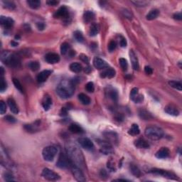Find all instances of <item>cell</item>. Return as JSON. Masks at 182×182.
<instances>
[{"label":"cell","instance_id":"1","mask_svg":"<svg viewBox=\"0 0 182 182\" xmlns=\"http://www.w3.org/2000/svg\"><path fill=\"white\" fill-rule=\"evenodd\" d=\"M67 155L71 160L73 164H76L77 167L82 166L83 164L84 159L80 149L76 144L69 142L66 144Z\"/></svg>","mask_w":182,"mask_h":182},{"label":"cell","instance_id":"2","mask_svg":"<svg viewBox=\"0 0 182 182\" xmlns=\"http://www.w3.org/2000/svg\"><path fill=\"white\" fill-rule=\"evenodd\" d=\"M75 87L73 81L63 80L56 88V92L60 98L67 99L70 98L74 93Z\"/></svg>","mask_w":182,"mask_h":182},{"label":"cell","instance_id":"3","mask_svg":"<svg viewBox=\"0 0 182 182\" xmlns=\"http://www.w3.org/2000/svg\"><path fill=\"white\" fill-rule=\"evenodd\" d=\"M1 60L4 63L10 67L17 68L20 65L19 58L14 53H12L9 51H4L1 53Z\"/></svg>","mask_w":182,"mask_h":182},{"label":"cell","instance_id":"4","mask_svg":"<svg viewBox=\"0 0 182 182\" xmlns=\"http://www.w3.org/2000/svg\"><path fill=\"white\" fill-rule=\"evenodd\" d=\"M144 134L152 140H159L163 137L164 133L163 130L159 127L150 126L144 130Z\"/></svg>","mask_w":182,"mask_h":182},{"label":"cell","instance_id":"5","mask_svg":"<svg viewBox=\"0 0 182 182\" xmlns=\"http://www.w3.org/2000/svg\"><path fill=\"white\" fill-rule=\"evenodd\" d=\"M58 150L54 146H47L43 150L42 156L44 160L47 161H52L57 154Z\"/></svg>","mask_w":182,"mask_h":182},{"label":"cell","instance_id":"6","mask_svg":"<svg viewBox=\"0 0 182 182\" xmlns=\"http://www.w3.org/2000/svg\"><path fill=\"white\" fill-rule=\"evenodd\" d=\"M73 164L72 163L71 160L68 157V155L65 154L63 153H61L59 156L57 162H56V166L61 169H68L71 168Z\"/></svg>","mask_w":182,"mask_h":182},{"label":"cell","instance_id":"7","mask_svg":"<svg viewBox=\"0 0 182 182\" xmlns=\"http://www.w3.org/2000/svg\"><path fill=\"white\" fill-rule=\"evenodd\" d=\"M41 176L48 181H57V180L60 179V176L48 168H45L43 169Z\"/></svg>","mask_w":182,"mask_h":182},{"label":"cell","instance_id":"8","mask_svg":"<svg viewBox=\"0 0 182 182\" xmlns=\"http://www.w3.org/2000/svg\"><path fill=\"white\" fill-rule=\"evenodd\" d=\"M98 144L100 145V152L101 153L108 155L114 152L112 144L108 141H99Z\"/></svg>","mask_w":182,"mask_h":182},{"label":"cell","instance_id":"9","mask_svg":"<svg viewBox=\"0 0 182 182\" xmlns=\"http://www.w3.org/2000/svg\"><path fill=\"white\" fill-rule=\"evenodd\" d=\"M150 173L154 174H157L162 176L163 177L169 179H176V176L172 172H168V171L164 170V169H152L150 171Z\"/></svg>","mask_w":182,"mask_h":182},{"label":"cell","instance_id":"10","mask_svg":"<svg viewBox=\"0 0 182 182\" xmlns=\"http://www.w3.org/2000/svg\"><path fill=\"white\" fill-rule=\"evenodd\" d=\"M71 171L73 176L75 177V179L77 181L80 182H84L86 181L84 174L83 173V172L81 170L79 167H77L76 165H73L71 167Z\"/></svg>","mask_w":182,"mask_h":182},{"label":"cell","instance_id":"11","mask_svg":"<svg viewBox=\"0 0 182 182\" xmlns=\"http://www.w3.org/2000/svg\"><path fill=\"white\" fill-rule=\"evenodd\" d=\"M78 142L83 148L86 150H92L94 148V144L89 138L81 137L78 139Z\"/></svg>","mask_w":182,"mask_h":182},{"label":"cell","instance_id":"12","mask_svg":"<svg viewBox=\"0 0 182 182\" xmlns=\"http://www.w3.org/2000/svg\"><path fill=\"white\" fill-rule=\"evenodd\" d=\"M69 16L68 9L65 6H63L59 8L53 14V17L56 19H66Z\"/></svg>","mask_w":182,"mask_h":182},{"label":"cell","instance_id":"13","mask_svg":"<svg viewBox=\"0 0 182 182\" xmlns=\"http://www.w3.org/2000/svg\"><path fill=\"white\" fill-rule=\"evenodd\" d=\"M105 95L106 97H108V98L112 100V101L117 102V99H118V94H117V90L113 88L111 86L107 88L105 90Z\"/></svg>","mask_w":182,"mask_h":182},{"label":"cell","instance_id":"14","mask_svg":"<svg viewBox=\"0 0 182 182\" xmlns=\"http://www.w3.org/2000/svg\"><path fill=\"white\" fill-rule=\"evenodd\" d=\"M0 23L5 29H10L14 23V21L12 18L9 17H4L1 16L0 17Z\"/></svg>","mask_w":182,"mask_h":182},{"label":"cell","instance_id":"15","mask_svg":"<svg viewBox=\"0 0 182 182\" xmlns=\"http://www.w3.org/2000/svg\"><path fill=\"white\" fill-rule=\"evenodd\" d=\"M45 60L48 63L55 64L60 61V56L57 53H49L45 56Z\"/></svg>","mask_w":182,"mask_h":182},{"label":"cell","instance_id":"16","mask_svg":"<svg viewBox=\"0 0 182 182\" xmlns=\"http://www.w3.org/2000/svg\"><path fill=\"white\" fill-rule=\"evenodd\" d=\"M103 135L106 138L107 141L109 142L110 143L117 144V142H118V136L114 132H103Z\"/></svg>","mask_w":182,"mask_h":182},{"label":"cell","instance_id":"17","mask_svg":"<svg viewBox=\"0 0 182 182\" xmlns=\"http://www.w3.org/2000/svg\"><path fill=\"white\" fill-rule=\"evenodd\" d=\"M93 65L95 68L99 69V70H100V69H105L109 67L108 63L105 61H104L103 59H100L99 57L94 58Z\"/></svg>","mask_w":182,"mask_h":182},{"label":"cell","instance_id":"18","mask_svg":"<svg viewBox=\"0 0 182 182\" xmlns=\"http://www.w3.org/2000/svg\"><path fill=\"white\" fill-rule=\"evenodd\" d=\"M169 154H170V152L167 147H162L159 151L156 152L155 156L158 159H167L169 157Z\"/></svg>","mask_w":182,"mask_h":182},{"label":"cell","instance_id":"19","mask_svg":"<svg viewBox=\"0 0 182 182\" xmlns=\"http://www.w3.org/2000/svg\"><path fill=\"white\" fill-rule=\"evenodd\" d=\"M130 57L133 69L135 70H139V62H138V59L137 57H136V55L135 54V53H134V51H132V50H130Z\"/></svg>","mask_w":182,"mask_h":182},{"label":"cell","instance_id":"20","mask_svg":"<svg viewBox=\"0 0 182 182\" xmlns=\"http://www.w3.org/2000/svg\"><path fill=\"white\" fill-rule=\"evenodd\" d=\"M51 74V70H44L41 72L37 76V81L39 83H43L48 79V77Z\"/></svg>","mask_w":182,"mask_h":182},{"label":"cell","instance_id":"21","mask_svg":"<svg viewBox=\"0 0 182 182\" xmlns=\"http://www.w3.org/2000/svg\"><path fill=\"white\" fill-rule=\"evenodd\" d=\"M115 70L112 68H106L101 73H100V77L101 78H112L115 76Z\"/></svg>","mask_w":182,"mask_h":182},{"label":"cell","instance_id":"22","mask_svg":"<svg viewBox=\"0 0 182 182\" xmlns=\"http://www.w3.org/2000/svg\"><path fill=\"white\" fill-rule=\"evenodd\" d=\"M134 145L139 149H148L150 147V144L144 139L139 138L134 142Z\"/></svg>","mask_w":182,"mask_h":182},{"label":"cell","instance_id":"23","mask_svg":"<svg viewBox=\"0 0 182 182\" xmlns=\"http://www.w3.org/2000/svg\"><path fill=\"white\" fill-rule=\"evenodd\" d=\"M7 103L8 105H9V108H10V110L12 111V113L14 114H18L19 113V108L17 107V104H16L15 100L13 98H9L7 100Z\"/></svg>","mask_w":182,"mask_h":182},{"label":"cell","instance_id":"24","mask_svg":"<svg viewBox=\"0 0 182 182\" xmlns=\"http://www.w3.org/2000/svg\"><path fill=\"white\" fill-rule=\"evenodd\" d=\"M42 106H43L44 110L47 111L50 109L51 105H52V100L48 95H46L42 100Z\"/></svg>","mask_w":182,"mask_h":182},{"label":"cell","instance_id":"25","mask_svg":"<svg viewBox=\"0 0 182 182\" xmlns=\"http://www.w3.org/2000/svg\"><path fill=\"white\" fill-rule=\"evenodd\" d=\"M69 131L71 132L74 133V134H82L84 132L83 130L79 125H76V124H71L70 126L68 127Z\"/></svg>","mask_w":182,"mask_h":182},{"label":"cell","instance_id":"26","mask_svg":"<svg viewBox=\"0 0 182 182\" xmlns=\"http://www.w3.org/2000/svg\"><path fill=\"white\" fill-rule=\"evenodd\" d=\"M164 111L167 114L172 116H178L179 114V111L173 105H167L164 108Z\"/></svg>","mask_w":182,"mask_h":182},{"label":"cell","instance_id":"27","mask_svg":"<svg viewBox=\"0 0 182 182\" xmlns=\"http://www.w3.org/2000/svg\"><path fill=\"white\" fill-rule=\"evenodd\" d=\"M159 15V11L158 9H152V10L150 11L148 14H147V16H146V19L149 21H152V20L155 19L157 18Z\"/></svg>","mask_w":182,"mask_h":182},{"label":"cell","instance_id":"28","mask_svg":"<svg viewBox=\"0 0 182 182\" xmlns=\"http://www.w3.org/2000/svg\"><path fill=\"white\" fill-rule=\"evenodd\" d=\"M95 19V14L92 11H86L83 14V20L85 23H90Z\"/></svg>","mask_w":182,"mask_h":182},{"label":"cell","instance_id":"29","mask_svg":"<svg viewBox=\"0 0 182 182\" xmlns=\"http://www.w3.org/2000/svg\"><path fill=\"white\" fill-rule=\"evenodd\" d=\"M100 31V26L98 23H93L91 25L90 30H89V34L90 37H95L98 35V34Z\"/></svg>","mask_w":182,"mask_h":182},{"label":"cell","instance_id":"30","mask_svg":"<svg viewBox=\"0 0 182 182\" xmlns=\"http://www.w3.org/2000/svg\"><path fill=\"white\" fill-rule=\"evenodd\" d=\"M78 97V100H80V102H81L83 105H89L90 103V102H91L90 98H89L87 95H85V94L80 93Z\"/></svg>","mask_w":182,"mask_h":182},{"label":"cell","instance_id":"31","mask_svg":"<svg viewBox=\"0 0 182 182\" xmlns=\"http://www.w3.org/2000/svg\"><path fill=\"white\" fill-rule=\"evenodd\" d=\"M70 70H71L72 72H73V73H80V72L82 70V65H81V64L79 63H77V62H75V63H72L70 65Z\"/></svg>","mask_w":182,"mask_h":182},{"label":"cell","instance_id":"32","mask_svg":"<svg viewBox=\"0 0 182 182\" xmlns=\"http://www.w3.org/2000/svg\"><path fill=\"white\" fill-rule=\"evenodd\" d=\"M130 172H131L133 175L135 176L136 177H139L141 175H142L140 169H139V167H138L137 166L134 165V164H130Z\"/></svg>","mask_w":182,"mask_h":182},{"label":"cell","instance_id":"33","mask_svg":"<svg viewBox=\"0 0 182 182\" xmlns=\"http://www.w3.org/2000/svg\"><path fill=\"white\" fill-rule=\"evenodd\" d=\"M139 132H140V130H139V126H138L136 124H133V125H132L131 128H130L129 131H128L129 134L132 136L138 135V134H139Z\"/></svg>","mask_w":182,"mask_h":182},{"label":"cell","instance_id":"34","mask_svg":"<svg viewBox=\"0 0 182 182\" xmlns=\"http://www.w3.org/2000/svg\"><path fill=\"white\" fill-rule=\"evenodd\" d=\"M139 115L141 118L144 120H149L152 118V114L145 110H140L139 111Z\"/></svg>","mask_w":182,"mask_h":182},{"label":"cell","instance_id":"35","mask_svg":"<svg viewBox=\"0 0 182 182\" xmlns=\"http://www.w3.org/2000/svg\"><path fill=\"white\" fill-rule=\"evenodd\" d=\"M29 7L32 9H37L40 7L41 1L39 0H29L27 1Z\"/></svg>","mask_w":182,"mask_h":182},{"label":"cell","instance_id":"36","mask_svg":"<svg viewBox=\"0 0 182 182\" xmlns=\"http://www.w3.org/2000/svg\"><path fill=\"white\" fill-rule=\"evenodd\" d=\"M3 7L6 9H9V10H14L16 8V4L13 1H2Z\"/></svg>","mask_w":182,"mask_h":182},{"label":"cell","instance_id":"37","mask_svg":"<svg viewBox=\"0 0 182 182\" xmlns=\"http://www.w3.org/2000/svg\"><path fill=\"white\" fill-rule=\"evenodd\" d=\"M28 66L32 71H37L40 68V64L38 61H31L29 63Z\"/></svg>","mask_w":182,"mask_h":182},{"label":"cell","instance_id":"38","mask_svg":"<svg viewBox=\"0 0 182 182\" xmlns=\"http://www.w3.org/2000/svg\"><path fill=\"white\" fill-rule=\"evenodd\" d=\"M40 123V121H37L34 122V125H25V129L27 130L28 132H35L37 130V127H38Z\"/></svg>","mask_w":182,"mask_h":182},{"label":"cell","instance_id":"39","mask_svg":"<svg viewBox=\"0 0 182 182\" xmlns=\"http://www.w3.org/2000/svg\"><path fill=\"white\" fill-rule=\"evenodd\" d=\"M73 36H74V38L76 39V40L79 43H83L84 41L83 36L81 31H76L73 33Z\"/></svg>","mask_w":182,"mask_h":182},{"label":"cell","instance_id":"40","mask_svg":"<svg viewBox=\"0 0 182 182\" xmlns=\"http://www.w3.org/2000/svg\"><path fill=\"white\" fill-rule=\"evenodd\" d=\"M130 98H131L132 101H134L136 103H140L144 100V96L141 95V94H139V92L136 94V95H133V96H131Z\"/></svg>","mask_w":182,"mask_h":182},{"label":"cell","instance_id":"41","mask_svg":"<svg viewBox=\"0 0 182 182\" xmlns=\"http://www.w3.org/2000/svg\"><path fill=\"white\" fill-rule=\"evenodd\" d=\"M69 49H70V45L68 43H63L61 46V53L62 55H65L67 53H68Z\"/></svg>","mask_w":182,"mask_h":182},{"label":"cell","instance_id":"42","mask_svg":"<svg viewBox=\"0 0 182 182\" xmlns=\"http://www.w3.org/2000/svg\"><path fill=\"white\" fill-rule=\"evenodd\" d=\"M169 85L171 87L174 88V89H176V90L181 91V83L179 81H169Z\"/></svg>","mask_w":182,"mask_h":182},{"label":"cell","instance_id":"43","mask_svg":"<svg viewBox=\"0 0 182 182\" xmlns=\"http://www.w3.org/2000/svg\"><path fill=\"white\" fill-rule=\"evenodd\" d=\"M13 83L14 85L16 88L20 92L23 93V89L22 85H21V83L19 82V81L18 79H17V78H13Z\"/></svg>","mask_w":182,"mask_h":182},{"label":"cell","instance_id":"44","mask_svg":"<svg viewBox=\"0 0 182 182\" xmlns=\"http://www.w3.org/2000/svg\"><path fill=\"white\" fill-rule=\"evenodd\" d=\"M119 63H120V66H121V68H122V70H123L124 71H126L128 68V63L126 59H123V58H120V59H119Z\"/></svg>","mask_w":182,"mask_h":182},{"label":"cell","instance_id":"45","mask_svg":"<svg viewBox=\"0 0 182 182\" xmlns=\"http://www.w3.org/2000/svg\"><path fill=\"white\" fill-rule=\"evenodd\" d=\"M132 3L134 4L136 7H146L149 4L148 1H141V0H136V1H132Z\"/></svg>","mask_w":182,"mask_h":182},{"label":"cell","instance_id":"46","mask_svg":"<svg viewBox=\"0 0 182 182\" xmlns=\"http://www.w3.org/2000/svg\"><path fill=\"white\" fill-rule=\"evenodd\" d=\"M0 80H1V83H0V85H0V90H1V92H4V91L7 89V82H6L5 80H4V77L3 76H1Z\"/></svg>","mask_w":182,"mask_h":182},{"label":"cell","instance_id":"47","mask_svg":"<svg viewBox=\"0 0 182 182\" xmlns=\"http://www.w3.org/2000/svg\"><path fill=\"white\" fill-rule=\"evenodd\" d=\"M107 167H108V169H109L111 172H116V167L115 165H114V163L112 160H110V161H108L107 163Z\"/></svg>","mask_w":182,"mask_h":182},{"label":"cell","instance_id":"48","mask_svg":"<svg viewBox=\"0 0 182 182\" xmlns=\"http://www.w3.org/2000/svg\"><path fill=\"white\" fill-rule=\"evenodd\" d=\"M85 89L88 92H93L95 90V86H94V83L92 82H89L86 84Z\"/></svg>","mask_w":182,"mask_h":182},{"label":"cell","instance_id":"49","mask_svg":"<svg viewBox=\"0 0 182 182\" xmlns=\"http://www.w3.org/2000/svg\"><path fill=\"white\" fill-rule=\"evenodd\" d=\"M4 180L7 181H13L15 180L14 178L13 175H12L11 173H9V172H6V173L4 174Z\"/></svg>","mask_w":182,"mask_h":182},{"label":"cell","instance_id":"50","mask_svg":"<svg viewBox=\"0 0 182 182\" xmlns=\"http://www.w3.org/2000/svg\"><path fill=\"white\" fill-rule=\"evenodd\" d=\"M116 47H117V43L114 41H111L108 44V50H109L110 52H112L115 50Z\"/></svg>","mask_w":182,"mask_h":182},{"label":"cell","instance_id":"51","mask_svg":"<svg viewBox=\"0 0 182 182\" xmlns=\"http://www.w3.org/2000/svg\"><path fill=\"white\" fill-rule=\"evenodd\" d=\"M7 111V105H6L5 103L1 100L0 102V113L1 114H4Z\"/></svg>","mask_w":182,"mask_h":182},{"label":"cell","instance_id":"52","mask_svg":"<svg viewBox=\"0 0 182 182\" xmlns=\"http://www.w3.org/2000/svg\"><path fill=\"white\" fill-rule=\"evenodd\" d=\"M4 120H5L7 122H9V123H12V124L15 123V122H17V120H16L15 117L12 115H7L5 117H4Z\"/></svg>","mask_w":182,"mask_h":182},{"label":"cell","instance_id":"53","mask_svg":"<svg viewBox=\"0 0 182 182\" xmlns=\"http://www.w3.org/2000/svg\"><path fill=\"white\" fill-rule=\"evenodd\" d=\"M122 14H123L124 17H125V18H128V19H131L132 18V13L130 12L129 10H128V9H124L123 12H122Z\"/></svg>","mask_w":182,"mask_h":182},{"label":"cell","instance_id":"54","mask_svg":"<svg viewBox=\"0 0 182 182\" xmlns=\"http://www.w3.org/2000/svg\"><path fill=\"white\" fill-rule=\"evenodd\" d=\"M120 45L122 48H125V47L127 46V41L125 38H124L123 37H120Z\"/></svg>","mask_w":182,"mask_h":182},{"label":"cell","instance_id":"55","mask_svg":"<svg viewBox=\"0 0 182 182\" xmlns=\"http://www.w3.org/2000/svg\"><path fill=\"white\" fill-rule=\"evenodd\" d=\"M79 59H81V61H83L84 63H89V59H88V57L87 56H85V55L84 54H81L79 56Z\"/></svg>","mask_w":182,"mask_h":182},{"label":"cell","instance_id":"56","mask_svg":"<svg viewBox=\"0 0 182 182\" xmlns=\"http://www.w3.org/2000/svg\"><path fill=\"white\" fill-rule=\"evenodd\" d=\"M144 72H145L146 74L147 75H151L153 73V70L150 66L149 65H147V66L144 67Z\"/></svg>","mask_w":182,"mask_h":182},{"label":"cell","instance_id":"57","mask_svg":"<svg viewBox=\"0 0 182 182\" xmlns=\"http://www.w3.org/2000/svg\"><path fill=\"white\" fill-rule=\"evenodd\" d=\"M59 3V1H55V0H48L46 1V4L49 6H56Z\"/></svg>","mask_w":182,"mask_h":182},{"label":"cell","instance_id":"58","mask_svg":"<svg viewBox=\"0 0 182 182\" xmlns=\"http://www.w3.org/2000/svg\"><path fill=\"white\" fill-rule=\"evenodd\" d=\"M100 176H101L103 179H106L108 177V172H107L105 169H102V170L100 171Z\"/></svg>","mask_w":182,"mask_h":182},{"label":"cell","instance_id":"59","mask_svg":"<svg viewBox=\"0 0 182 182\" xmlns=\"http://www.w3.org/2000/svg\"><path fill=\"white\" fill-rule=\"evenodd\" d=\"M173 17H174V19L179 20V21H181V20L182 19L181 13V12H179V13H176V14H174Z\"/></svg>","mask_w":182,"mask_h":182},{"label":"cell","instance_id":"60","mask_svg":"<svg viewBox=\"0 0 182 182\" xmlns=\"http://www.w3.org/2000/svg\"><path fill=\"white\" fill-rule=\"evenodd\" d=\"M37 28H38L39 30L42 31V30H43V29L45 28V24H44V23H43V22H38L37 23Z\"/></svg>","mask_w":182,"mask_h":182},{"label":"cell","instance_id":"61","mask_svg":"<svg viewBox=\"0 0 182 182\" xmlns=\"http://www.w3.org/2000/svg\"><path fill=\"white\" fill-rule=\"evenodd\" d=\"M60 114H61V116L66 115V114H67V110L64 108H62V109H61V111Z\"/></svg>","mask_w":182,"mask_h":182},{"label":"cell","instance_id":"62","mask_svg":"<svg viewBox=\"0 0 182 182\" xmlns=\"http://www.w3.org/2000/svg\"><path fill=\"white\" fill-rule=\"evenodd\" d=\"M11 45H12V46L16 47V46H17L19 45V43H17V42H15L14 41H12L11 42Z\"/></svg>","mask_w":182,"mask_h":182},{"label":"cell","instance_id":"63","mask_svg":"<svg viewBox=\"0 0 182 182\" xmlns=\"http://www.w3.org/2000/svg\"><path fill=\"white\" fill-rule=\"evenodd\" d=\"M0 74H1V76H3L4 74V70L3 68V67H1L0 68Z\"/></svg>","mask_w":182,"mask_h":182},{"label":"cell","instance_id":"64","mask_svg":"<svg viewBox=\"0 0 182 182\" xmlns=\"http://www.w3.org/2000/svg\"><path fill=\"white\" fill-rule=\"evenodd\" d=\"M15 39H20V37H19V36H17H17H16V37H15Z\"/></svg>","mask_w":182,"mask_h":182}]
</instances>
